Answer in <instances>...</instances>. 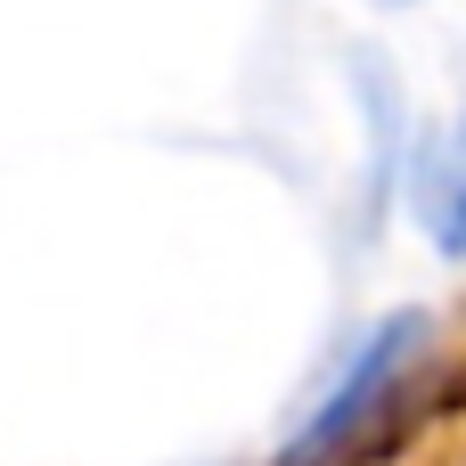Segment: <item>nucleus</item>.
<instances>
[{"instance_id":"nucleus-1","label":"nucleus","mask_w":466,"mask_h":466,"mask_svg":"<svg viewBox=\"0 0 466 466\" xmlns=\"http://www.w3.org/2000/svg\"><path fill=\"white\" fill-rule=\"evenodd\" d=\"M418 328H426V319H385V328H377V336H369V344H360V352L344 360V377L328 385V401H319V410L303 418V434L287 442V466H311V459H328V451H336V442H344V434H352V426L369 418V401H377V393L393 385V369L410 360Z\"/></svg>"},{"instance_id":"nucleus-2","label":"nucleus","mask_w":466,"mask_h":466,"mask_svg":"<svg viewBox=\"0 0 466 466\" xmlns=\"http://www.w3.org/2000/svg\"><path fill=\"white\" fill-rule=\"evenodd\" d=\"M418 213H426L442 254H466V115H459V131L426 156V172H418Z\"/></svg>"}]
</instances>
